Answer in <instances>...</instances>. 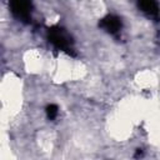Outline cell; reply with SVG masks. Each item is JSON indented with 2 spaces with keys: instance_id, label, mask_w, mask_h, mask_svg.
Listing matches in <instances>:
<instances>
[{
  "instance_id": "1",
  "label": "cell",
  "mask_w": 160,
  "mask_h": 160,
  "mask_svg": "<svg viewBox=\"0 0 160 160\" xmlns=\"http://www.w3.org/2000/svg\"><path fill=\"white\" fill-rule=\"evenodd\" d=\"M49 40L51 41V44H54V46H56L58 49H60L62 51L71 50L70 36L65 30H62L60 28H54V29L49 30Z\"/></svg>"
},
{
  "instance_id": "2",
  "label": "cell",
  "mask_w": 160,
  "mask_h": 160,
  "mask_svg": "<svg viewBox=\"0 0 160 160\" xmlns=\"http://www.w3.org/2000/svg\"><path fill=\"white\" fill-rule=\"evenodd\" d=\"M9 4H10L11 12L18 19H21L24 21L30 18L31 0H10Z\"/></svg>"
},
{
  "instance_id": "3",
  "label": "cell",
  "mask_w": 160,
  "mask_h": 160,
  "mask_svg": "<svg viewBox=\"0 0 160 160\" xmlns=\"http://www.w3.org/2000/svg\"><path fill=\"white\" fill-rule=\"evenodd\" d=\"M100 26L108 31L109 34L114 35L116 32H119L121 30V20L118 18V16H114V15H109L106 18H104L100 22Z\"/></svg>"
},
{
  "instance_id": "4",
  "label": "cell",
  "mask_w": 160,
  "mask_h": 160,
  "mask_svg": "<svg viewBox=\"0 0 160 160\" xmlns=\"http://www.w3.org/2000/svg\"><path fill=\"white\" fill-rule=\"evenodd\" d=\"M139 8L142 12H145L148 16L156 18L159 15V5L156 0H138Z\"/></svg>"
},
{
  "instance_id": "5",
  "label": "cell",
  "mask_w": 160,
  "mask_h": 160,
  "mask_svg": "<svg viewBox=\"0 0 160 160\" xmlns=\"http://www.w3.org/2000/svg\"><path fill=\"white\" fill-rule=\"evenodd\" d=\"M46 114H48V118L49 119H55L58 116V106L54 105V104H50L48 108H46Z\"/></svg>"
}]
</instances>
